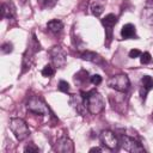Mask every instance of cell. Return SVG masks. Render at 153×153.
I'll return each mask as SVG.
<instances>
[{"instance_id": "obj_1", "label": "cell", "mask_w": 153, "mask_h": 153, "mask_svg": "<svg viewBox=\"0 0 153 153\" xmlns=\"http://www.w3.org/2000/svg\"><path fill=\"white\" fill-rule=\"evenodd\" d=\"M84 97V102L86 105V109L90 114L92 115H98L99 112L103 111L104 109V100L103 97L99 92H97L96 90L90 91L88 93H81Z\"/></svg>"}, {"instance_id": "obj_2", "label": "cell", "mask_w": 153, "mask_h": 153, "mask_svg": "<svg viewBox=\"0 0 153 153\" xmlns=\"http://www.w3.org/2000/svg\"><path fill=\"white\" fill-rule=\"evenodd\" d=\"M41 50V45L39 43L37 42L35 35H32V38H31V43L29 44L27 49L25 50L24 55H23V62H22V73H25L27 69L31 68L32 63H33V55L36 51Z\"/></svg>"}, {"instance_id": "obj_3", "label": "cell", "mask_w": 153, "mask_h": 153, "mask_svg": "<svg viewBox=\"0 0 153 153\" xmlns=\"http://www.w3.org/2000/svg\"><path fill=\"white\" fill-rule=\"evenodd\" d=\"M10 129L14 134L17 140H19V141L25 140L30 134V130H29L26 122L19 117H13L10 120Z\"/></svg>"}, {"instance_id": "obj_4", "label": "cell", "mask_w": 153, "mask_h": 153, "mask_svg": "<svg viewBox=\"0 0 153 153\" xmlns=\"http://www.w3.org/2000/svg\"><path fill=\"white\" fill-rule=\"evenodd\" d=\"M108 85H109V87H111L116 91L126 92V91H128V88L130 86V81L126 74H117V75L111 76L108 80Z\"/></svg>"}, {"instance_id": "obj_5", "label": "cell", "mask_w": 153, "mask_h": 153, "mask_svg": "<svg viewBox=\"0 0 153 153\" xmlns=\"http://www.w3.org/2000/svg\"><path fill=\"white\" fill-rule=\"evenodd\" d=\"M49 56H50V60L53 62V65L57 68H62L65 67L66 65V53L65 50L62 49V47L60 45H54L50 50H49Z\"/></svg>"}, {"instance_id": "obj_6", "label": "cell", "mask_w": 153, "mask_h": 153, "mask_svg": "<svg viewBox=\"0 0 153 153\" xmlns=\"http://www.w3.org/2000/svg\"><path fill=\"white\" fill-rule=\"evenodd\" d=\"M27 109L29 111L36 114V115H41V116H48L49 115V108L45 105V103L39 99L38 97H32L29 103H27Z\"/></svg>"}, {"instance_id": "obj_7", "label": "cell", "mask_w": 153, "mask_h": 153, "mask_svg": "<svg viewBox=\"0 0 153 153\" xmlns=\"http://www.w3.org/2000/svg\"><path fill=\"white\" fill-rule=\"evenodd\" d=\"M120 143L122 146V148L127 152L130 153H140V152H145L143 147L133 137H129L127 135H121L120 136Z\"/></svg>"}, {"instance_id": "obj_8", "label": "cell", "mask_w": 153, "mask_h": 153, "mask_svg": "<svg viewBox=\"0 0 153 153\" xmlns=\"http://www.w3.org/2000/svg\"><path fill=\"white\" fill-rule=\"evenodd\" d=\"M100 141L109 149H117L120 143V140L117 139V136L110 130H103L100 133Z\"/></svg>"}, {"instance_id": "obj_9", "label": "cell", "mask_w": 153, "mask_h": 153, "mask_svg": "<svg viewBox=\"0 0 153 153\" xmlns=\"http://www.w3.org/2000/svg\"><path fill=\"white\" fill-rule=\"evenodd\" d=\"M54 151L61 152V153H72L74 152V145L68 136H61L57 139L54 146Z\"/></svg>"}, {"instance_id": "obj_10", "label": "cell", "mask_w": 153, "mask_h": 153, "mask_svg": "<svg viewBox=\"0 0 153 153\" xmlns=\"http://www.w3.org/2000/svg\"><path fill=\"white\" fill-rule=\"evenodd\" d=\"M117 23V17L112 13L105 16L103 19H102V24L104 25L105 27V35H106V39H108V44L110 43V39L112 37V27L116 25Z\"/></svg>"}, {"instance_id": "obj_11", "label": "cell", "mask_w": 153, "mask_h": 153, "mask_svg": "<svg viewBox=\"0 0 153 153\" xmlns=\"http://www.w3.org/2000/svg\"><path fill=\"white\" fill-rule=\"evenodd\" d=\"M153 88V78L149 75H143L141 78L140 81V96L142 98V100H146V96L147 93Z\"/></svg>"}, {"instance_id": "obj_12", "label": "cell", "mask_w": 153, "mask_h": 153, "mask_svg": "<svg viewBox=\"0 0 153 153\" xmlns=\"http://www.w3.org/2000/svg\"><path fill=\"white\" fill-rule=\"evenodd\" d=\"M69 104L76 110V112H79L81 116L85 115V110H86V105L84 102V97L82 96H76V94H72L71 99H69Z\"/></svg>"}, {"instance_id": "obj_13", "label": "cell", "mask_w": 153, "mask_h": 153, "mask_svg": "<svg viewBox=\"0 0 153 153\" xmlns=\"http://www.w3.org/2000/svg\"><path fill=\"white\" fill-rule=\"evenodd\" d=\"M142 20L151 26L153 25V0L146 1V6L142 11Z\"/></svg>"}, {"instance_id": "obj_14", "label": "cell", "mask_w": 153, "mask_h": 153, "mask_svg": "<svg viewBox=\"0 0 153 153\" xmlns=\"http://www.w3.org/2000/svg\"><path fill=\"white\" fill-rule=\"evenodd\" d=\"M80 57L82 60H86V61H90V62H93V63H97V65H103L104 63V60L102 59V56L98 55L97 53H93V51H84V53H81Z\"/></svg>"}, {"instance_id": "obj_15", "label": "cell", "mask_w": 153, "mask_h": 153, "mask_svg": "<svg viewBox=\"0 0 153 153\" xmlns=\"http://www.w3.org/2000/svg\"><path fill=\"white\" fill-rule=\"evenodd\" d=\"M121 36L122 38L124 39H129V38H137L136 36V30H135V26L133 24H126L122 26V30H121Z\"/></svg>"}, {"instance_id": "obj_16", "label": "cell", "mask_w": 153, "mask_h": 153, "mask_svg": "<svg viewBox=\"0 0 153 153\" xmlns=\"http://www.w3.org/2000/svg\"><path fill=\"white\" fill-rule=\"evenodd\" d=\"M16 16V11H14V6L13 4L10 2H4L1 6V17L2 18H13Z\"/></svg>"}, {"instance_id": "obj_17", "label": "cell", "mask_w": 153, "mask_h": 153, "mask_svg": "<svg viewBox=\"0 0 153 153\" xmlns=\"http://www.w3.org/2000/svg\"><path fill=\"white\" fill-rule=\"evenodd\" d=\"M47 27H48L49 31H51L54 33H57L63 29V23L61 20H59V19H53V20L48 22Z\"/></svg>"}, {"instance_id": "obj_18", "label": "cell", "mask_w": 153, "mask_h": 153, "mask_svg": "<svg viewBox=\"0 0 153 153\" xmlns=\"http://www.w3.org/2000/svg\"><path fill=\"white\" fill-rule=\"evenodd\" d=\"M91 11H92L93 16L99 17V16L103 13V11H104V6H103L102 4H99V2H94V4H92V6H91Z\"/></svg>"}, {"instance_id": "obj_19", "label": "cell", "mask_w": 153, "mask_h": 153, "mask_svg": "<svg viewBox=\"0 0 153 153\" xmlns=\"http://www.w3.org/2000/svg\"><path fill=\"white\" fill-rule=\"evenodd\" d=\"M54 73H55V69H54V67L50 66V65L44 66L43 69H42V75H43V76H47V78H48V76H53Z\"/></svg>"}, {"instance_id": "obj_20", "label": "cell", "mask_w": 153, "mask_h": 153, "mask_svg": "<svg viewBox=\"0 0 153 153\" xmlns=\"http://www.w3.org/2000/svg\"><path fill=\"white\" fill-rule=\"evenodd\" d=\"M140 61H141V63H142V65H148V63H151V62H152V56H151V54H149L148 51H146V53L141 54Z\"/></svg>"}, {"instance_id": "obj_21", "label": "cell", "mask_w": 153, "mask_h": 153, "mask_svg": "<svg viewBox=\"0 0 153 153\" xmlns=\"http://www.w3.org/2000/svg\"><path fill=\"white\" fill-rule=\"evenodd\" d=\"M12 50H13V45H12V43H10V42L4 43L2 47H1V53H2V54H10Z\"/></svg>"}, {"instance_id": "obj_22", "label": "cell", "mask_w": 153, "mask_h": 153, "mask_svg": "<svg viewBox=\"0 0 153 153\" xmlns=\"http://www.w3.org/2000/svg\"><path fill=\"white\" fill-rule=\"evenodd\" d=\"M59 90H60L61 92L68 93V92H69V84H68L67 81H65V80H61V81L59 82Z\"/></svg>"}, {"instance_id": "obj_23", "label": "cell", "mask_w": 153, "mask_h": 153, "mask_svg": "<svg viewBox=\"0 0 153 153\" xmlns=\"http://www.w3.org/2000/svg\"><path fill=\"white\" fill-rule=\"evenodd\" d=\"M90 80H91V82H92L93 85H96V86H97V85H99V84L102 82V76H100L99 74H94V75H92V76H91V79H90Z\"/></svg>"}, {"instance_id": "obj_24", "label": "cell", "mask_w": 153, "mask_h": 153, "mask_svg": "<svg viewBox=\"0 0 153 153\" xmlns=\"http://www.w3.org/2000/svg\"><path fill=\"white\" fill-rule=\"evenodd\" d=\"M24 151H25V152H29V153H30V152H39V148H38L37 146H35L33 143H29V145L24 148Z\"/></svg>"}, {"instance_id": "obj_25", "label": "cell", "mask_w": 153, "mask_h": 153, "mask_svg": "<svg viewBox=\"0 0 153 153\" xmlns=\"http://www.w3.org/2000/svg\"><path fill=\"white\" fill-rule=\"evenodd\" d=\"M141 51L139 50V49H131L130 51H129V57L130 59H135V57H139V56H141Z\"/></svg>"}, {"instance_id": "obj_26", "label": "cell", "mask_w": 153, "mask_h": 153, "mask_svg": "<svg viewBox=\"0 0 153 153\" xmlns=\"http://www.w3.org/2000/svg\"><path fill=\"white\" fill-rule=\"evenodd\" d=\"M102 149L99 148V147H93V148H91L90 149V152H100Z\"/></svg>"}]
</instances>
